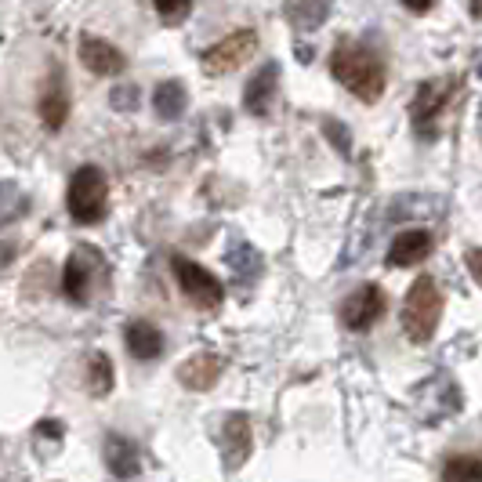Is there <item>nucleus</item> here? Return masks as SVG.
Segmentation results:
<instances>
[{
  "label": "nucleus",
  "instance_id": "nucleus-1",
  "mask_svg": "<svg viewBox=\"0 0 482 482\" xmlns=\"http://www.w3.org/2000/svg\"><path fill=\"white\" fill-rule=\"evenodd\" d=\"M330 73H334V80L338 84H345L359 102H377L381 95H385V88H388V73H385V62L370 51V48H363V44H352V41H345V44H338L334 48V55H330Z\"/></svg>",
  "mask_w": 482,
  "mask_h": 482
},
{
  "label": "nucleus",
  "instance_id": "nucleus-2",
  "mask_svg": "<svg viewBox=\"0 0 482 482\" xmlns=\"http://www.w3.org/2000/svg\"><path fill=\"white\" fill-rule=\"evenodd\" d=\"M439 320H442V294L431 276H417L403 301V334L413 345H424V341H431Z\"/></svg>",
  "mask_w": 482,
  "mask_h": 482
},
{
  "label": "nucleus",
  "instance_id": "nucleus-3",
  "mask_svg": "<svg viewBox=\"0 0 482 482\" xmlns=\"http://www.w3.org/2000/svg\"><path fill=\"white\" fill-rule=\"evenodd\" d=\"M66 203H70L73 221H80V225H98V221L106 218V207H109V178H106V171L95 167V163H84V167L70 178Z\"/></svg>",
  "mask_w": 482,
  "mask_h": 482
},
{
  "label": "nucleus",
  "instance_id": "nucleus-4",
  "mask_svg": "<svg viewBox=\"0 0 482 482\" xmlns=\"http://www.w3.org/2000/svg\"><path fill=\"white\" fill-rule=\"evenodd\" d=\"M258 55V33L255 30H236L228 37H221L214 48L203 51V70L210 77H225L239 66H247Z\"/></svg>",
  "mask_w": 482,
  "mask_h": 482
},
{
  "label": "nucleus",
  "instance_id": "nucleus-5",
  "mask_svg": "<svg viewBox=\"0 0 482 482\" xmlns=\"http://www.w3.org/2000/svg\"><path fill=\"white\" fill-rule=\"evenodd\" d=\"M174 276H178V287L185 291V298L192 305H199V309H218L221 305L225 287L210 269H203L189 258H174Z\"/></svg>",
  "mask_w": 482,
  "mask_h": 482
},
{
  "label": "nucleus",
  "instance_id": "nucleus-6",
  "mask_svg": "<svg viewBox=\"0 0 482 482\" xmlns=\"http://www.w3.org/2000/svg\"><path fill=\"white\" fill-rule=\"evenodd\" d=\"M341 316H345V327L348 330H370L385 316V291L374 287V283H363L359 291H352L345 298Z\"/></svg>",
  "mask_w": 482,
  "mask_h": 482
},
{
  "label": "nucleus",
  "instance_id": "nucleus-7",
  "mask_svg": "<svg viewBox=\"0 0 482 482\" xmlns=\"http://www.w3.org/2000/svg\"><path fill=\"white\" fill-rule=\"evenodd\" d=\"M276 91H280V62H265L251 77V84L244 91V109L251 116H265L273 109V102H276Z\"/></svg>",
  "mask_w": 482,
  "mask_h": 482
},
{
  "label": "nucleus",
  "instance_id": "nucleus-8",
  "mask_svg": "<svg viewBox=\"0 0 482 482\" xmlns=\"http://www.w3.org/2000/svg\"><path fill=\"white\" fill-rule=\"evenodd\" d=\"M221 370H225V359H221L218 352H196V356H189V359L178 366V381H181L189 392H207V388L218 385Z\"/></svg>",
  "mask_w": 482,
  "mask_h": 482
},
{
  "label": "nucleus",
  "instance_id": "nucleus-9",
  "mask_svg": "<svg viewBox=\"0 0 482 482\" xmlns=\"http://www.w3.org/2000/svg\"><path fill=\"white\" fill-rule=\"evenodd\" d=\"M431 255V232L424 228H406L392 239L388 247V265L392 269H410V265H421L424 258Z\"/></svg>",
  "mask_w": 482,
  "mask_h": 482
},
{
  "label": "nucleus",
  "instance_id": "nucleus-10",
  "mask_svg": "<svg viewBox=\"0 0 482 482\" xmlns=\"http://www.w3.org/2000/svg\"><path fill=\"white\" fill-rule=\"evenodd\" d=\"M80 62H84L95 77H116V73H124V66H127V59H124L109 41H102V37H80Z\"/></svg>",
  "mask_w": 482,
  "mask_h": 482
},
{
  "label": "nucleus",
  "instance_id": "nucleus-11",
  "mask_svg": "<svg viewBox=\"0 0 482 482\" xmlns=\"http://www.w3.org/2000/svg\"><path fill=\"white\" fill-rule=\"evenodd\" d=\"M41 120L48 131H59L66 120H70V88H66V77L62 73H51L48 84L41 88Z\"/></svg>",
  "mask_w": 482,
  "mask_h": 482
},
{
  "label": "nucleus",
  "instance_id": "nucleus-12",
  "mask_svg": "<svg viewBox=\"0 0 482 482\" xmlns=\"http://www.w3.org/2000/svg\"><path fill=\"white\" fill-rule=\"evenodd\" d=\"M450 91H453L450 80H428V84L417 91V98H413V124H417L421 134H428V127L439 120L442 106L450 102Z\"/></svg>",
  "mask_w": 482,
  "mask_h": 482
},
{
  "label": "nucleus",
  "instance_id": "nucleus-13",
  "mask_svg": "<svg viewBox=\"0 0 482 482\" xmlns=\"http://www.w3.org/2000/svg\"><path fill=\"white\" fill-rule=\"evenodd\" d=\"M251 421L244 417V413H232L228 421H225V460H228V468H239L247 457H251Z\"/></svg>",
  "mask_w": 482,
  "mask_h": 482
},
{
  "label": "nucleus",
  "instance_id": "nucleus-14",
  "mask_svg": "<svg viewBox=\"0 0 482 482\" xmlns=\"http://www.w3.org/2000/svg\"><path fill=\"white\" fill-rule=\"evenodd\" d=\"M127 348L134 359H156L163 352V334L153 323H131L127 327Z\"/></svg>",
  "mask_w": 482,
  "mask_h": 482
},
{
  "label": "nucleus",
  "instance_id": "nucleus-15",
  "mask_svg": "<svg viewBox=\"0 0 482 482\" xmlns=\"http://www.w3.org/2000/svg\"><path fill=\"white\" fill-rule=\"evenodd\" d=\"M185 106H189V95H185V84H178V80L160 84L153 95V109L160 120H178L185 113Z\"/></svg>",
  "mask_w": 482,
  "mask_h": 482
},
{
  "label": "nucleus",
  "instance_id": "nucleus-16",
  "mask_svg": "<svg viewBox=\"0 0 482 482\" xmlns=\"http://www.w3.org/2000/svg\"><path fill=\"white\" fill-rule=\"evenodd\" d=\"M88 287H91V269H88L84 251H77V255H70V262H66L62 291H66L70 301H84V298H88Z\"/></svg>",
  "mask_w": 482,
  "mask_h": 482
},
{
  "label": "nucleus",
  "instance_id": "nucleus-17",
  "mask_svg": "<svg viewBox=\"0 0 482 482\" xmlns=\"http://www.w3.org/2000/svg\"><path fill=\"white\" fill-rule=\"evenodd\" d=\"M106 460H109V468H113L116 478H134L138 468H142L138 453H134L124 439H109V446H106Z\"/></svg>",
  "mask_w": 482,
  "mask_h": 482
},
{
  "label": "nucleus",
  "instance_id": "nucleus-18",
  "mask_svg": "<svg viewBox=\"0 0 482 482\" xmlns=\"http://www.w3.org/2000/svg\"><path fill=\"white\" fill-rule=\"evenodd\" d=\"M113 363H109V356L106 352H91V359H88V388H91V395L95 399H102V395H109L113 392Z\"/></svg>",
  "mask_w": 482,
  "mask_h": 482
},
{
  "label": "nucleus",
  "instance_id": "nucleus-19",
  "mask_svg": "<svg viewBox=\"0 0 482 482\" xmlns=\"http://www.w3.org/2000/svg\"><path fill=\"white\" fill-rule=\"evenodd\" d=\"M442 475L446 482H482V457H471V453L450 457Z\"/></svg>",
  "mask_w": 482,
  "mask_h": 482
},
{
  "label": "nucleus",
  "instance_id": "nucleus-20",
  "mask_svg": "<svg viewBox=\"0 0 482 482\" xmlns=\"http://www.w3.org/2000/svg\"><path fill=\"white\" fill-rule=\"evenodd\" d=\"M287 5H294V8H287V15L301 30H312V26H320L327 19V12H309V8H320V5H312V0H287Z\"/></svg>",
  "mask_w": 482,
  "mask_h": 482
},
{
  "label": "nucleus",
  "instance_id": "nucleus-21",
  "mask_svg": "<svg viewBox=\"0 0 482 482\" xmlns=\"http://www.w3.org/2000/svg\"><path fill=\"white\" fill-rule=\"evenodd\" d=\"M153 5H156L160 19H163V23H171V26L185 23V19H189V12H192V0H153Z\"/></svg>",
  "mask_w": 482,
  "mask_h": 482
},
{
  "label": "nucleus",
  "instance_id": "nucleus-22",
  "mask_svg": "<svg viewBox=\"0 0 482 482\" xmlns=\"http://www.w3.org/2000/svg\"><path fill=\"white\" fill-rule=\"evenodd\" d=\"M23 210V192L15 181H0V221Z\"/></svg>",
  "mask_w": 482,
  "mask_h": 482
},
{
  "label": "nucleus",
  "instance_id": "nucleus-23",
  "mask_svg": "<svg viewBox=\"0 0 482 482\" xmlns=\"http://www.w3.org/2000/svg\"><path fill=\"white\" fill-rule=\"evenodd\" d=\"M464 262H468V273L475 276V283L482 287V247H471V251L464 255Z\"/></svg>",
  "mask_w": 482,
  "mask_h": 482
},
{
  "label": "nucleus",
  "instance_id": "nucleus-24",
  "mask_svg": "<svg viewBox=\"0 0 482 482\" xmlns=\"http://www.w3.org/2000/svg\"><path fill=\"white\" fill-rule=\"evenodd\" d=\"M403 5H406L413 15H424V12H431V5H435V0H403Z\"/></svg>",
  "mask_w": 482,
  "mask_h": 482
}]
</instances>
